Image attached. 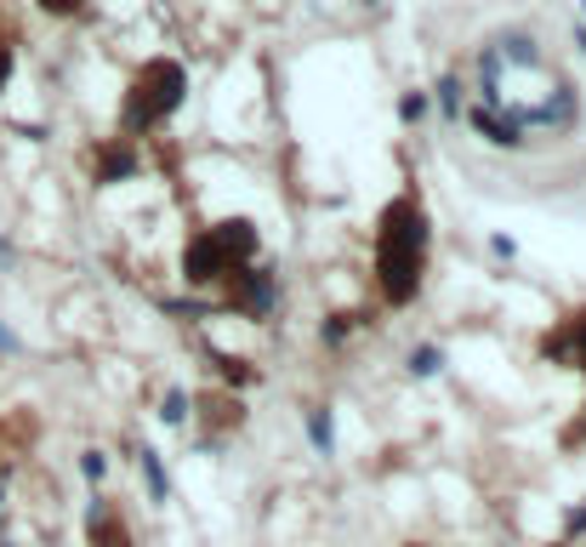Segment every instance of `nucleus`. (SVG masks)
<instances>
[{
    "label": "nucleus",
    "mask_w": 586,
    "mask_h": 547,
    "mask_svg": "<svg viewBox=\"0 0 586 547\" xmlns=\"http://www.w3.org/2000/svg\"><path fill=\"white\" fill-rule=\"evenodd\" d=\"M427 240H432L427 211L411 194H399V200L381 211V229H376V285L393 308L416 303L422 274H427Z\"/></svg>",
    "instance_id": "nucleus-1"
},
{
    "label": "nucleus",
    "mask_w": 586,
    "mask_h": 547,
    "mask_svg": "<svg viewBox=\"0 0 586 547\" xmlns=\"http://www.w3.org/2000/svg\"><path fill=\"white\" fill-rule=\"evenodd\" d=\"M245 263H257V222L228 217V222H217V229H206V234L188 240V252H183V280H188L194 291L228 285Z\"/></svg>",
    "instance_id": "nucleus-2"
},
{
    "label": "nucleus",
    "mask_w": 586,
    "mask_h": 547,
    "mask_svg": "<svg viewBox=\"0 0 586 547\" xmlns=\"http://www.w3.org/2000/svg\"><path fill=\"white\" fill-rule=\"evenodd\" d=\"M183 92H188V69L183 63H148L137 74V86L125 92V114H120V126L125 137H143V132H155L166 126V120L183 109Z\"/></svg>",
    "instance_id": "nucleus-3"
},
{
    "label": "nucleus",
    "mask_w": 586,
    "mask_h": 547,
    "mask_svg": "<svg viewBox=\"0 0 586 547\" xmlns=\"http://www.w3.org/2000/svg\"><path fill=\"white\" fill-rule=\"evenodd\" d=\"M228 308L245 319H268L279 308V274L268 263H245L234 280H228Z\"/></svg>",
    "instance_id": "nucleus-4"
},
{
    "label": "nucleus",
    "mask_w": 586,
    "mask_h": 547,
    "mask_svg": "<svg viewBox=\"0 0 586 547\" xmlns=\"http://www.w3.org/2000/svg\"><path fill=\"white\" fill-rule=\"evenodd\" d=\"M473 132L490 143V148H518L524 143V120H518V104H496V109H473Z\"/></svg>",
    "instance_id": "nucleus-5"
},
{
    "label": "nucleus",
    "mask_w": 586,
    "mask_h": 547,
    "mask_svg": "<svg viewBox=\"0 0 586 547\" xmlns=\"http://www.w3.org/2000/svg\"><path fill=\"white\" fill-rule=\"evenodd\" d=\"M86 536H91V547H132V525L120 519V508L103 490L86 502Z\"/></svg>",
    "instance_id": "nucleus-6"
},
{
    "label": "nucleus",
    "mask_w": 586,
    "mask_h": 547,
    "mask_svg": "<svg viewBox=\"0 0 586 547\" xmlns=\"http://www.w3.org/2000/svg\"><path fill=\"white\" fill-rule=\"evenodd\" d=\"M518 120H524V126H552V132H570L575 120H581V97H575V86H552L547 104L518 109Z\"/></svg>",
    "instance_id": "nucleus-7"
},
{
    "label": "nucleus",
    "mask_w": 586,
    "mask_h": 547,
    "mask_svg": "<svg viewBox=\"0 0 586 547\" xmlns=\"http://www.w3.org/2000/svg\"><path fill=\"white\" fill-rule=\"evenodd\" d=\"M541 354L552 365H581L586 370V314H570L564 326H558L547 342H541Z\"/></svg>",
    "instance_id": "nucleus-8"
},
{
    "label": "nucleus",
    "mask_w": 586,
    "mask_h": 547,
    "mask_svg": "<svg viewBox=\"0 0 586 547\" xmlns=\"http://www.w3.org/2000/svg\"><path fill=\"white\" fill-rule=\"evenodd\" d=\"M137 467H143V485H148V502H171V474H166V462L160 451H148V445H137Z\"/></svg>",
    "instance_id": "nucleus-9"
},
{
    "label": "nucleus",
    "mask_w": 586,
    "mask_h": 547,
    "mask_svg": "<svg viewBox=\"0 0 586 547\" xmlns=\"http://www.w3.org/2000/svg\"><path fill=\"white\" fill-rule=\"evenodd\" d=\"M132 171H137V155H132V148H125V137L120 143H109L103 148V160H97V183H120V178H132Z\"/></svg>",
    "instance_id": "nucleus-10"
},
{
    "label": "nucleus",
    "mask_w": 586,
    "mask_h": 547,
    "mask_svg": "<svg viewBox=\"0 0 586 547\" xmlns=\"http://www.w3.org/2000/svg\"><path fill=\"white\" fill-rule=\"evenodd\" d=\"M496 52H501V63H506V69H513V63H518V69H535V63H541V52H535V35H518V29H513V35H501V40H496Z\"/></svg>",
    "instance_id": "nucleus-11"
},
{
    "label": "nucleus",
    "mask_w": 586,
    "mask_h": 547,
    "mask_svg": "<svg viewBox=\"0 0 586 547\" xmlns=\"http://www.w3.org/2000/svg\"><path fill=\"white\" fill-rule=\"evenodd\" d=\"M308 439H314V451H319V457L337 451V422H330V411H325V405H314V411H308Z\"/></svg>",
    "instance_id": "nucleus-12"
},
{
    "label": "nucleus",
    "mask_w": 586,
    "mask_h": 547,
    "mask_svg": "<svg viewBox=\"0 0 586 547\" xmlns=\"http://www.w3.org/2000/svg\"><path fill=\"white\" fill-rule=\"evenodd\" d=\"M444 365H450V354H444V348H432V342H422L416 354H411V377H416V382H427V377H439Z\"/></svg>",
    "instance_id": "nucleus-13"
},
{
    "label": "nucleus",
    "mask_w": 586,
    "mask_h": 547,
    "mask_svg": "<svg viewBox=\"0 0 586 547\" xmlns=\"http://www.w3.org/2000/svg\"><path fill=\"white\" fill-rule=\"evenodd\" d=\"M188 405H194V400H188V388H166L155 416L166 422V428H183V422H188Z\"/></svg>",
    "instance_id": "nucleus-14"
},
{
    "label": "nucleus",
    "mask_w": 586,
    "mask_h": 547,
    "mask_svg": "<svg viewBox=\"0 0 586 547\" xmlns=\"http://www.w3.org/2000/svg\"><path fill=\"white\" fill-rule=\"evenodd\" d=\"M432 104H439L444 120H455V114H462V81H455V74H444V81L432 86Z\"/></svg>",
    "instance_id": "nucleus-15"
},
{
    "label": "nucleus",
    "mask_w": 586,
    "mask_h": 547,
    "mask_svg": "<svg viewBox=\"0 0 586 547\" xmlns=\"http://www.w3.org/2000/svg\"><path fill=\"white\" fill-rule=\"evenodd\" d=\"M211 365H217V370H222V377L234 382V388H245V382H257V370H251L245 360H234V354H217Z\"/></svg>",
    "instance_id": "nucleus-16"
},
{
    "label": "nucleus",
    "mask_w": 586,
    "mask_h": 547,
    "mask_svg": "<svg viewBox=\"0 0 586 547\" xmlns=\"http://www.w3.org/2000/svg\"><path fill=\"white\" fill-rule=\"evenodd\" d=\"M347 337H353V314H330V319H325V331H319V342H325V348H342Z\"/></svg>",
    "instance_id": "nucleus-17"
},
{
    "label": "nucleus",
    "mask_w": 586,
    "mask_h": 547,
    "mask_svg": "<svg viewBox=\"0 0 586 547\" xmlns=\"http://www.w3.org/2000/svg\"><path fill=\"white\" fill-rule=\"evenodd\" d=\"M81 474H86L91 485H103V474H109V457H103V451H86V457H81Z\"/></svg>",
    "instance_id": "nucleus-18"
},
{
    "label": "nucleus",
    "mask_w": 586,
    "mask_h": 547,
    "mask_svg": "<svg viewBox=\"0 0 586 547\" xmlns=\"http://www.w3.org/2000/svg\"><path fill=\"white\" fill-rule=\"evenodd\" d=\"M399 114H404V120H411V126H416V120L427 114V97H422V92H411V97H404V104H399Z\"/></svg>",
    "instance_id": "nucleus-19"
},
{
    "label": "nucleus",
    "mask_w": 586,
    "mask_h": 547,
    "mask_svg": "<svg viewBox=\"0 0 586 547\" xmlns=\"http://www.w3.org/2000/svg\"><path fill=\"white\" fill-rule=\"evenodd\" d=\"M490 252H496L501 263H513V257H518V245H513V240H506V234H496V240H490Z\"/></svg>",
    "instance_id": "nucleus-20"
},
{
    "label": "nucleus",
    "mask_w": 586,
    "mask_h": 547,
    "mask_svg": "<svg viewBox=\"0 0 586 547\" xmlns=\"http://www.w3.org/2000/svg\"><path fill=\"white\" fill-rule=\"evenodd\" d=\"M564 531H570V536H586V502H581V508H570V519H564Z\"/></svg>",
    "instance_id": "nucleus-21"
},
{
    "label": "nucleus",
    "mask_w": 586,
    "mask_h": 547,
    "mask_svg": "<svg viewBox=\"0 0 586 547\" xmlns=\"http://www.w3.org/2000/svg\"><path fill=\"white\" fill-rule=\"evenodd\" d=\"M40 7H46V12H58V17H69V12H81L86 0H40Z\"/></svg>",
    "instance_id": "nucleus-22"
},
{
    "label": "nucleus",
    "mask_w": 586,
    "mask_h": 547,
    "mask_svg": "<svg viewBox=\"0 0 586 547\" xmlns=\"http://www.w3.org/2000/svg\"><path fill=\"white\" fill-rule=\"evenodd\" d=\"M7 81H12V46L0 40V92H7Z\"/></svg>",
    "instance_id": "nucleus-23"
},
{
    "label": "nucleus",
    "mask_w": 586,
    "mask_h": 547,
    "mask_svg": "<svg viewBox=\"0 0 586 547\" xmlns=\"http://www.w3.org/2000/svg\"><path fill=\"white\" fill-rule=\"evenodd\" d=\"M17 348H23V342H17V337H12L7 326H0V354H17Z\"/></svg>",
    "instance_id": "nucleus-24"
},
{
    "label": "nucleus",
    "mask_w": 586,
    "mask_h": 547,
    "mask_svg": "<svg viewBox=\"0 0 586 547\" xmlns=\"http://www.w3.org/2000/svg\"><path fill=\"white\" fill-rule=\"evenodd\" d=\"M12 263V240H0V268H7Z\"/></svg>",
    "instance_id": "nucleus-25"
},
{
    "label": "nucleus",
    "mask_w": 586,
    "mask_h": 547,
    "mask_svg": "<svg viewBox=\"0 0 586 547\" xmlns=\"http://www.w3.org/2000/svg\"><path fill=\"white\" fill-rule=\"evenodd\" d=\"M575 46H581V52H586V29H575Z\"/></svg>",
    "instance_id": "nucleus-26"
},
{
    "label": "nucleus",
    "mask_w": 586,
    "mask_h": 547,
    "mask_svg": "<svg viewBox=\"0 0 586 547\" xmlns=\"http://www.w3.org/2000/svg\"><path fill=\"white\" fill-rule=\"evenodd\" d=\"M359 7H381V0H359Z\"/></svg>",
    "instance_id": "nucleus-27"
},
{
    "label": "nucleus",
    "mask_w": 586,
    "mask_h": 547,
    "mask_svg": "<svg viewBox=\"0 0 586 547\" xmlns=\"http://www.w3.org/2000/svg\"><path fill=\"white\" fill-rule=\"evenodd\" d=\"M0 508H7V490H0Z\"/></svg>",
    "instance_id": "nucleus-28"
},
{
    "label": "nucleus",
    "mask_w": 586,
    "mask_h": 547,
    "mask_svg": "<svg viewBox=\"0 0 586 547\" xmlns=\"http://www.w3.org/2000/svg\"><path fill=\"white\" fill-rule=\"evenodd\" d=\"M581 12H586V0H581Z\"/></svg>",
    "instance_id": "nucleus-29"
}]
</instances>
